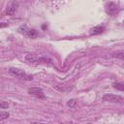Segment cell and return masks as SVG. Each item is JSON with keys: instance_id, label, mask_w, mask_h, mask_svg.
Instances as JSON below:
<instances>
[{"instance_id": "6da1fadb", "label": "cell", "mask_w": 124, "mask_h": 124, "mask_svg": "<svg viewBox=\"0 0 124 124\" xmlns=\"http://www.w3.org/2000/svg\"><path fill=\"white\" fill-rule=\"evenodd\" d=\"M18 32L30 39H35L38 37V32L35 30V29H31L29 28L27 25H21L19 28H18Z\"/></svg>"}, {"instance_id": "7a4b0ae2", "label": "cell", "mask_w": 124, "mask_h": 124, "mask_svg": "<svg viewBox=\"0 0 124 124\" xmlns=\"http://www.w3.org/2000/svg\"><path fill=\"white\" fill-rule=\"evenodd\" d=\"M25 61L32 65H38L42 62H46V61H50V60H48L47 58H45V57H38L35 54H26Z\"/></svg>"}, {"instance_id": "3957f363", "label": "cell", "mask_w": 124, "mask_h": 124, "mask_svg": "<svg viewBox=\"0 0 124 124\" xmlns=\"http://www.w3.org/2000/svg\"><path fill=\"white\" fill-rule=\"evenodd\" d=\"M9 72L10 74H12L13 76L16 77L17 78H20V79H32V77L28 76L24 71L20 70V69H17V68H10L9 69Z\"/></svg>"}, {"instance_id": "277c9868", "label": "cell", "mask_w": 124, "mask_h": 124, "mask_svg": "<svg viewBox=\"0 0 124 124\" xmlns=\"http://www.w3.org/2000/svg\"><path fill=\"white\" fill-rule=\"evenodd\" d=\"M103 101L105 102H110V103H120L123 101V98L119 95L114 94H105L103 96Z\"/></svg>"}, {"instance_id": "5b68a950", "label": "cell", "mask_w": 124, "mask_h": 124, "mask_svg": "<svg viewBox=\"0 0 124 124\" xmlns=\"http://www.w3.org/2000/svg\"><path fill=\"white\" fill-rule=\"evenodd\" d=\"M17 7H18V3L16 1H11L7 6V14L9 16H13L16 13Z\"/></svg>"}, {"instance_id": "8992f818", "label": "cell", "mask_w": 124, "mask_h": 124, "mask_svg": "<svg viewBox=\"0 0 124 124\" xmlns=\"http://www.w3.org/2000/svg\"><path fill=\"white\" fill-rule=\"evenodd\" d=\"M28 93L31 94V95H34L38 98H45V95H44V92L41 88H38V87H32V88H29L28 89Z\"/></svg>"}, {"instance_id": "52a82bcc", "label": "cell", "mask_w": 124, "mask_h": 124, "mask_svg": "<svg viewBox=\"0 0 124 124\" xmlns=\"http://www.w3.org/2000/svg\"><path fill=\"white\" fill-rule=\"evenodd\" d=\"M106 11L108 15H114L117 11V6L116 4L112 3V2H109L106 5Z\"/></svg>"}, {"instance_id": "ba28073f", "label": "cell", "mask_w": 124, "mask_h": 124, "mask_svg": "<svg viewBox=\"0 0 124 124\" xmlns=\"http://www.w3.org/2000/svg\"><path fill=\"white\" fill-rule=\"evenodd\" d=\"M105 31V27L104 26H101V25H98V26H95L93 27L91 30H90V34L91 35H98V34H101Z\"/></svg>"}, {"instance_id": "9c48e42d", "label": "cell", "mask_w": 124, "mask_h": 124, "mask_svg": "<svg viewBox=\"0 0 124 124\" xmlns=\"http://www.w3.org/2000/svg\"><path fill=\"white\" fill-rule=\"evenodd\" d=\"M112 85H113V87L115 89H117L119 91H123L124 90V84H123V82H114Z\"/></svg>"}, {"instance_id": "30bf717a", "label": "cell", "mask_w": 124, "mask_h": 124, "mask_svg": "<svg viewBox=\"0 0 124 124\" xmlns=\"http://www.w3.org/2000/svg\"><path fill=\"white\" fill-rule=\"evenodd\" d=\"M10 116V113L8 111H0V120L7 119Z\"/></svg>"}, {"instance_id": "8fae6325", "label": "cell", "mask_w": 124, "mask_h": 124, "mask_svg": "<svg viewBox=\"0 0 124 124\" xmlns=\"http://www.w3.org/2000/svg\"><path fill=\"white\" fill-rule=\"evenodd\" d=\"M67 106L70 107V108H75V107L77 106V100H76V99H71V100H69L68 103H67Z\"/></svg>"}, {"instance_id": "7c38bea8", "label": "cell", "mask_w": 124, "mask_h": 124, "mask_svg": "<svg viewBox=\"0 0 124 124\" xmlns=\"http://www.w3.org/2000/svg\"><path fill=\"white\" fill-rule=\"evenodd\" d=\"M9 107V104L6 103V102H1L0 103V108H8Z\"/></svg>"}, {"instance_id": "4fadbf2b", "label": "cell", "mask_w": 124, "mask_h": 124, "mask_svg": "<svg viewBox=\"0 0 124 124\" xmlns=\"http://www.w3.org/2000/svg\"><path fill=\"white\" fill-rule=\"evenodd\" d=\"M7 26H8L7 22H0V28H4V27H7Z\"/></svg>"}, {"instance_id": "5bb4252c", "label": "cell", "mask_w": 124, "mask_h": 124, "mask_svg": "<svg viewBox=\"0 0 124 124\" xmlns=\"http://www.w3.org/2000/svg\"><path fill=\"white\" fill-rule=\"evenodd\" d=\"M116 56H118L119 58L123 59V52H119V53H117V55H116Z\"/></svg>"}]
</instances>
